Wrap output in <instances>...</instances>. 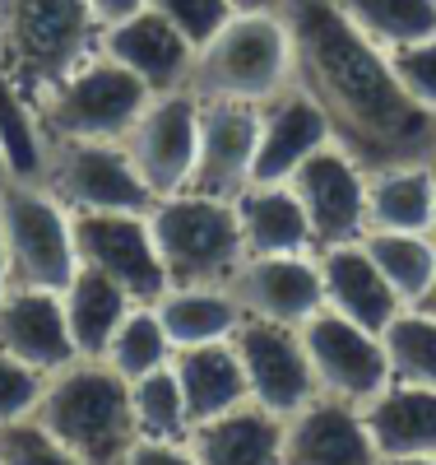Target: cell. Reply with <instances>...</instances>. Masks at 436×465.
Instances as JSON below:
<instances>
[{
    "instance_id": "27",
    "label": "cell",
    "mask_w": 436,
    "mask_h": 465,
    "mask_svg": "<svg viewBox=\"0 0 436 465\" xmlns=\"http://www.w3.org/2000/svg\"><path fill=\"white\" fill-rule=\"evenodd\" d=\"M61 307H65V326H70V340H74V354L79 359H102L107 340L116 335V326L126 322L135 298L116 280L98 275V270H89V265H79L70 275V284L61 289Z\"/></svg>"
},
{
    "instance_id": "38",
    "label": "cell",
    "mask_w": 436,
    "mask_h": 465,
    "mask_svg": "<svg viewBox=\"0 0 436 465\" xmlns=\"http://www.w3.org/2000/svg\"><path fill=\"white\" fill-rule=\"evenodd\" d=\"M121 465H200V460H195L186 438V442H135Z\"/></svg>"
},
{
    "instance_id": "42",
    "label": "cell",
    "mask_w": 436,
    "mask_h": 465,
    "mask_svg": "<svg viewBox=\"0 0 436 465\" xmlns=\"http://www.w3.org/2000/svg\"><path fill=\"white\" fill-rule=\"evenodd\" d=\"M15 177V168H10V153H5V140H0V186H5Z\"/></svg>"
},
{
    "instance_id": "44",
    "label": "cell",
    "mask_w": 436,
    "mask_h": 465,
    "mask_svg": "<svg viewBox=\"0 0 436 465\" xmlns=\"http://www.w3.org/2000/svg\"><path fill=\"white\" fill-rule=\"evenodd\" d=\"M385 465H436V456H400V460H385Z\"/></svg>"
},
{
    "instance_id": "26",
    "label": "cell",
    "mask_w": 436,
    "mask_h": 465,
    "mask_svg": "<svg viewBox=\"0 0 436 465\" xmlns=\"http://www.w3.org/2000/svg\"><path fill=\"white\" fill-rule=\"evenodd\" d=\"M153 307H158V317H163V326L172 335V349L232 340L242 317H247L232 284H168L153 298Z\"/></svg>"
},
{
    "instance_id": "19",
    "label": "cell",
    "mask_w": 436,
    "mask_h": 465,
    "mask_svg": "<svg viewBox=\"0 0 436 465\" xmlns=\"http://www.w3.org/2000/svg\"><path fill=\"white\" fill-rule=\"evenodd\" d=\"M0 349L15 354L19 363L37 368V372H61L65 363H74V340L65 326V307L61 293L52 289H19L10 284L0 293Z\"/></svg>"
},
{
    "instance_id": "6",
    "label": "cell",
    "mask_w": 436,
    "mask_h": 465,
    "mask_svg": "<svg viewBox=\"0 0 436 465\" xmlns=\"http://www.w3.org/2000/svg\"><path fill=\"white\" fill-rule=\"evenodd\" d=\"M153 94L135 80L126 65H116L107 52H93L84 65H74L61 84H52L33 103L37 131L47 144L56 140H126L131 126Z\"/></svg>"
},
{
    "instance_id": "31",
    "label": "cell",
    "mask_w": 436,
    "mask_h": 465,
    "mask_svg": "<svg viewBox=\"0 0 436 465\" xmlns=\"http://www.w3.org/2000/svg\"><path fill=\"white\" fill-rule=\"evenodd\" d=\"M131 414H135L140 442H186L190 438V414H186L172 363L131 381Z\"/></svg>"
},
{
    "instance_id": "43",
    "label": "cell",
    "mask_w": 436,
    "mask_h": 465,
    "mask_svg": "<svg viewBox=\"0 0 436 465\" xmlns=\"http://www.w3.org/2000/svg\"><path fill=\"white\" fill-rule=\"evenodd\" d=\"M418 307H422V312H427V317H436V280H431V289L422 293V302H418Z\"/></svg>"
},
{
    "instance_id": "7",
    "label": "cell",
    "mask_w": 436,
    "mask_h": 465,
    "mask_svg": "<svg viewBox=\"0 0 436 465\" xmlns=\"http://www.w3.org/2000/svg\"><path fill=\"white\" fill-rule=\"evenodd\" d=\"M0 238H5L10 284L61 293L79 270L74 214L37 177H10L0 186Z\"/></svg>"
},
{
    "instance_id": "25",
    "label": "cell",
    "mask_w": 436,
    "mask_h": 465,
    "mask_svg": "<svg viewBox=\"0 0 436 465\" xmlns=\"http://www.w3.org/2000/svg\"><path fill=\"white\" fill-rule=\"evenodd\" d=\"M436 159L367 168V232H431Z\"/></svg>"
},
{
    "instance_id": "3",
    "label": "cell",
    "mask_w": 436,
    "mask_h": 465,
    "mask_svg": "<svg viewBox=\"0 0 436 465\" xmlns=\"http://www.w3.org/2000/svg\"><path fill=\"white\" fill-rule=\"evenodd\" d=\"M37 419L84 465H121L140 442L131 414V381L111 372L102 359H74L52 372L43 401H37Z\"/></svg>"
},
{
    "instance_id": "11",
    "label": "cell",
    "mask_w": 436,
    "mask_h": 465,
    "mask_svg": "<svg viewBox=\"0 0 436 465\" xmlns=\"http://www.w3.org/2000/svg\"><path fill=\"white\" fill-rule=\"evenodd\" d=\"M79 265L116 280L135 302H153L168 289V270L158 256L149 210H111V214H74Z\"/></svg>"
},
{
    "instance_id": "20",
    "label": "cell",
    "mask_w": 436,
    "mask_h": 465,
    "mask_svg": "<svg viewBox=\"0 0 436 465\" xmlns=\"http://www.w3.org/2000/svg\"><path fill=\"white\" fill-rule=\"evenodd\" d=\"M321 261V284H325V307L348 322H358L367 331H385L394 317L404 312V302L394 298L376 261L367 256L363 238L358 242H334L315 252Z\"/></svg>"
},
{
    "instance_id": "9",
    "label": "cell",
    "mask_w": 436,
    "mask_h": 465,
    "mask_svg": "<svg viewBox=\"0 0 436 465\" xmlns=\"http://www.w3.org/2000/svg\"><path fill=\"white\" fill-rule=\"evenodd\" d=\"M302 340H306V359H311L321 396L363 410L390 386V359H385L381 331H367L358 322L330 312V307H321L302 326Z\"/></svg>"
},
{
    "instance_id": "8",
    "label": "cell",
    "mask_w": 436,
    "mask_h": 465,
    "mask_svg": "<svg viewBox=\"0 0 436 465\" xmlns=\"http://www.w3.org/2000/svg\"><path fill=\"white\" fill-rule=\"evenodd\" d=\"M43 182L70 214L149 210L153 191L144 186L135 159L121 140H56L47 144Z\"/></svg>"
},
{
    "instance_id": "23",
    "label": "cell",
    "mask_w": 436,
    "mask_h": 465,
    "mask_svg": "<svg viewBox=\"0 0 436 465\" xmlns=\"http://www.w3.org/2000/svg\"><path fill=\"white\" fill-rule=\"evenodd\" d=\"M190 451L200 465H288L284 419L260 405H242L190 429Z\"/></svg>"
},
{
    "instance_id": "5",
    "label": "cell",
    "mask_w": 436,
    "mask_h": 465,
    "mask_svg": "<svg viewBox=\"0 0 436 465\" xmlns=\"http://www.w3.org/2000/svg\"><path fill=\"white\" fill-rule=\"evenodd\" d=\"M149 228L168 284H232L247 261L237 210L223 196H205V191L158 196L149 205Z\"/></svg>"
},
{
    "instance_id": "15",
    "label": "cell",
    "mask_w": 436,
    "mask_h": 465,
    "mask_svg": "<svg viewBox=\"0 0 436 465\" xmlns=\"http://www.w3.org/2000/svg\"><path fill=\"white\" fill-rule=\"evenodd\" d=\"M232 293L247 317L306 326L325 307L321 261L315 252H288V256H247L232 275Z\"/></svg>"
},
{
    "instance_id": "32",
    "label": "cell",
    "mask_w": 436,
    "mask_h": 465,
    "mask_svg": "<svg viewBox=\"0 0 436 465\" xmlns=\"http://www.w3.org/2000/svg\"><path fill=\"white\" fill-rule=\"evenodd\" d=\"M385 359H390V381L409 386H431L436 391V317H427L422 307H404L385 331Z\"/></svg>"
},
{
    "instance_id": "30",
    "label": "cell",
    "mask_w": 436,
    "mask_h": 465,
    "mask_svg": "<svg viewBox=\"0 0 436 465\" xmlns=\"http://www.w3.org/2000/svg\"><path fill=\"white\" fill-rule=\"evenodd\" d=\"M172 335L163 326V317H158V307L153 302H135L126 322L116 326V335L107 340L102 349V363L111 372H121L126 381H140L144 372H158V368H168L172 363Z\"/></svg>"
},
{
    "instance_id": "4",
    "label": "cell",
    "mask_w": 436,
    "mask_h": 465,
    "mask_svg": "<svg viewBox=\"0 0 436 465\" xmlns=\"http://www.w3.org/2000/svg\"><path fill=\"white\" fill-rule=\"evenodd\" d=\"M102 24L89 0H0V61L28 103L98 52Z\"/></svg>"
},
{
    "instance_id": "22",
    "label": "cell",
    "mask_w": 436,
    "mask_h": 465,
    "mask_svg": "<svg viewBox=\"0 0 436 465\" xmlns=\"http://www.w3.org/2000/svg\"><path fill=\"white\" fill-rule=\"evenodd\" d=\"M237 228H242L247 256H288V252H315L311 223L302 214V201L288 182H251L232 196Z\"/></svg>"
},
{
    "instance_id": "17",
    "label": "cell",
    "mask_w": 436,
    "mask_h": 465,
    "mask_svg": "<svg viewBox=\"0 0 436 465\" xmlns=\"http://www.w3.org/2000/svg\"><path fill=\"white\" fill-rule=\"evenodd\" d=\"M325 144H334L325 107L293 80L284 94L260 103V140H256L251 182H288Z\"/></svg>"
},
{
    "instance_id": "36",
    "label": "cell",
    "mask_w": 436,
    "mask_h": 465,
    "mask_svg": "<svg viewBox=\"0 0 436 465\" xmlns=\"http://www.w3.org/2000/svg\"><path fill=\"white\" fill-rule=\"evenodd\" d=\"M390 65H394V74H400L404 94L418 107L436 112V33L418 37V43H409V47H394Z\"/></svg>"
},
{
    "instance_id": "29",
    "label": "cell",
    "mask_w": 436,
    "mask_h": 465,
    "mask_svg": "<svg viewBox=\"0 0 436 465\" xmlns=\"http://www.w3.org/2000/svg\"><path fill=\"white\" fill-rule=\"evenodd\" d=\"M334 10L381 52L409 47L436 33V0H334Z\"/></svg>"
},
{
    "instance_id": "34",
    "label": "cell",
    "mask_w": 436,
    "mask_h": 465,
    "mask_svg": "<svg viewBox=\"0 0 436 465\" xmlns=\"http://www.w3.org/2000/svg\"><path fill=\"white\" fill-rule=\"evenodd\" d=\"M0 465H84V460L37 414H28L15 423H0Z\"/></svg>"
},
{
    "instance_id": "2",
    "label": "cell",
    "mask_w": 436,
    "mask_h": 465,
    "mask_svg": "<svg viewBox=\"0 0 436 465\" xmlns=\"http://www.w3.org/2000/svg\"><path fill=\"white\" fill-rule=\"evenodd\" d=\"M297 80V47L284 10H237L209 43L195 47L190 94L205 103H269Z\"/></svg>"
},
{
    "instance_id": "33",
    "label": "cell",
    "mask_w": 436,
    "mask_h": 465,
    "mask_svg": "<svg viewBox=\"0 0 436 465\" xmlns=\"http://www.w3.org/2000/svg\"><path fill=\"white\" fill-rule=\"evenodd\" d=\"M0 140H5L15 177H43L47 140H43V131H37V112L24 98V89L15 84L5 61H0Z\"/></svg>"
},
{
    "instance_id": "24",
    "label": "cell",
    "mask_w": 436,
    "mask_h": 465,
    "mask_svg": "<svg viewBox=\"0 0 436 465\" xmlns=\"http://www.w3.org/2000/svg\"><path fill=\"white\" fill-rule=\"evenodd\" d=\"M367 433L381 460L400 456H436V391L431 386L390 381L376 401L363 405Z\"/></svg>"
},
{
    "instance_id": "41",
    "label": "cell",
    "mask_w": 436,
    "mask_h": 465,
    "mask_svg": "<svg viewBox=\"0 0 436 465\" xmlns=\"http://www.w3.org/2000/svg\"><path fill=\"white\" fill-rule=\"evenodd\" d=\"M10 289V261H5V238H0V293Z\"/></svg>"
},
{
    "instance_id": "18",
    "label": "cell",
    "mask_w": 436,
    "mask_h": 465,
    "mask_svg": "<svg viewBox=\"0 0 436 465\" xmlns=\"http://www.w3.org/2000/svg\"><path fill=\"white\" fill-rule=\"evenodd\" d=\"M284 460L288 465H385L358 405L315 396L284 419Z\"/></svg>"
},
{
    "instance_id": "45",
    "label": "cell",
    "mask_w": 436,
    "mask_h": 465,
    "mask_svg": "<svg viewBox=\"0 0 436 465\" xmlns=\"http://www.w3.org/2000/svg\"><path fill=\"white\" fill-rule=\"evenodd\" d=\"M431 242H436V201H431Z\"/></svg>"
},
{
    "instance_id": "37",
    "label": "cell",
    "mask_w": 436,
    "mask_h": 465,
    "mask_svg": "<svg viewBox=\"0 0 436 465\" xmlns=\"http://www.w3.org/2000/svg\"><path fill=\"white\" fill-rule=\"evenodd\" d=\"M144 5L158 10L172 28H181L195 47L209 43V37L237 15V10H232V0H144Z\"/></svg>"
},
{
    "instance_id": "10",
    "label": "cell",
    "mask_w": 436,
    "mask_h": 465,
    "mask_svg": "<svg viewBox=\"0 0 436 465\" xmlns=\"http://www.w3.org/2000/svg\"><path fill=\"white\" fill-rule=\"evenodd\" d=\"M232 349H237V359H242L251 405L288 419V414H297L302 405H311L315 396H321L311 359H306L302 326L242 317V326H237V335H232Z\"/></svg>"
},
{
    "instance_id": "21",
    "label": "cell",
    "mask_w": 436,
    "mask_h": 465,
    "mask_svg": "<svg viewBox=\"0 0 436 465\" xmlns=\"http://www.w3.org/2000/svg\"><path fill=\"white\" fill-rule=\"evenodd\" d=\"M172 372H177V386H181L190 429H195V423H209L218 414H232V410L251 405L247 372H242V359H237L232 340L177 349V354H172Z\"/></svg>"
},
{
    "instance_id": "1",
    "label": "cell",
    "mask_w": 436,
    "mask_h": 465,
    "mask_svg": "<svg viewBox=\"0 0 436 465\" xmlns=\"http://www.w3.org/2000/svg\"><path fill=\"white\" fill-rule=\"evenodd\" d=\"M284 19L297 47V84L325 107L334 144L363 168L436 159V112L418 107L372 37L334 0H288Z\"/></svg>"
},
{
    "instance_id": "40",
    "label": "cell",
    "mask_w": 436,
    "mask_h": 465,
    "mask_svg": "<svg viewBox=\"0 0 436 465\" xmlns=\"http://www.w3.org/2000/svg\"><path fill=\"white\" fill-rule=\"evenodd\" d=\"M288 0H232V10H242V15H256V10H284Z\"/></svg>"
},
{
    "instance_id": "12",
    "label": "cell",
    "mask_w": 436,
    "mask_h": 465,
    "mask_svg": "<svg viewBox=\"0 0 436 465\" xmlns=\"http://www.w3.org/2000/svg\"><path fill=\"white\" fill-rule=\"evenodd\" d=\"M121 144L135 159L144 186L153 191V201L186 191L195 173V144H200V98L190 89L153 94Z\"/></svg>"
},
{
    "instance_id": "16",
    "label": "cell",
    "mask_w": 436,
    "mask_h": 465,
    "mask_svg": "<svg viewBox=\"0 0 436 465\" xmlns=\"http://www.w3.org/2000/svg\"><path fill=\"white\" fill-rule=\"evenodd\" d=\"M260 140V107L251 103H205L200 98V144H195V173L186 191L232 201L251 186Z\"/></svg>"
},
{
    "instance_id": "14",
    "label": "cell",
    "mask_w": 436,
    "mask_h": 465,
    "mask_svg": "<svg viewBox=\"0 0 436 465\" xmlns=\"http://www.w3.org/2000/svg\"><path fill=\"white\" fill-rule=\"evenodd\" d=\"M98 52H107L116 65H126L149 94H177L190 89V65H195V43L172 28L158 10H135L116 24H102Z\"/></svg>"
},
{
    "instance_id": "35",
    "label": "cell",
    "mask_w": 436,
    "mask_h": 465,
    "mask_svg": "<svg viewBox=\"0 0 436 465\" xmlns=\"http://www.w3.org/2000/svg\"><path fill=\"white\" fill-rule=\"evenodd\" d=\"M47 391V372H37L28 363H19L15 354L0 349V423H15L37 414V401Z\"/></svg>"
},
{
    "instance_id": "13",
    "label": "cell",
    "mask_w": 436,
    "mask_h": 465,
    "mask_svg": "<svg viewBox=\"0 0 436 465\" xmlns=\"http://www.w3.org/2000/svg\"><path fill=\"white\" fill-rule=\"evenodd\" d=\"M288 186L302 201L315 252L334 242H358L367 232V168L348 149L325 144L288 177Z\"/></svg>"
},
{
    "instance_id": "39",
    "label": "cell",
    "mask_w": 436,
    "mask_h": 465,
    "mask_svg": "<svg viewBox=\"0 0 436 465\" xmlns=\"http://www.w3.org/2000/svg\"><path fill=\"white\" fill-rule=\"evenodd\" d=\"M89 10L98 15V24H116V19L144 10V0H89Z\"/></svg>"
},
{
    "instance_id": "28",
    "label": "cell",
    "mask_w": 436,
    "mask_h": 465,
    "mask_svg": "<svg viewBox=\"0 0 436 465\" xmlns=\"http://www.w3.org/2000/svg\"><path fill=\"white\" fill-rule=\"evenodd\" d=\"M363 247L385 275L404 307H418L436 280V242L431 232H363Z\"/></svg>"
}]
</instances>
